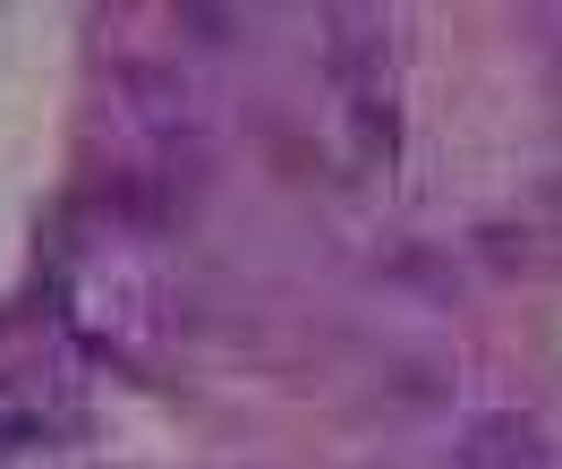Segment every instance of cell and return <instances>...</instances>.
Listing matches in <instances>:
<instances>
[{"instance_id":"6da1fadb","label":"cell","mask_w":562,"mask_h":469,"mask_svg":"<svg viewBox=\"0 0 562 469\" xmlns=\"http://www.w3.org/2000/svg\"><path fill=\"white\" fill-rule=\"evenodd\" d=\"M554 461H562L554 435L528 410H477L452 435V469H554Z\"/></svg>"},{"instance_id":"7a4b0ae2","label":"cell","mask_w":562,"mask_h":469,"mask_svg":"<svg viewBox=\"0 0 562 469\" xmlns=\"http://www.w3.org/2000/svg\"><path fill=\"white\" fill-rule=\"evenodd\" d=\"M324 52H333L341 86H350V94H367V86H384L392 35H384V18H375V9H333V18H324Z\"/></svg>"},{"instance_id":"3957f363","label":"cell","mask_w":562,"mask_h":469,"mask_svg":"<svg viewBox=\"0 0 562 469\" xmlns=\"http://www.w3.org/2000/svg\"><path fill=\"white\" fill-rule=\"evenodd\" d=\"M392 137H401V120H392V94H384V86L350 94V145H358V163H384Z\"/></svg>"}]
</instances>
